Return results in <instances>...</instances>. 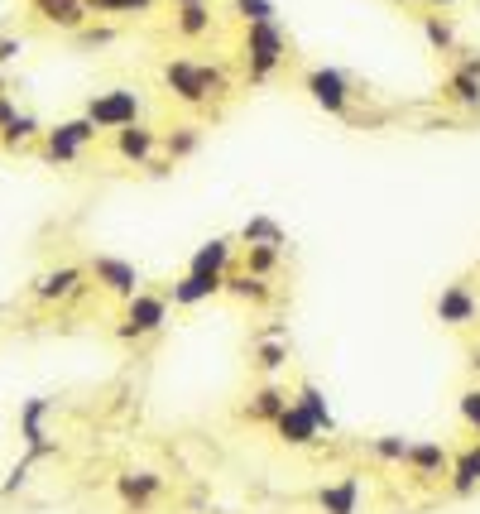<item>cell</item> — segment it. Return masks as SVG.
Instances as JSON below:
<instances>
[{
    "label": "cell",
    "mask_w": 480,
    "mask_h": 514,
    "mask_svg": "<svg viewBox=\"0 0 480 514\" xmlns=\"http://www.w3.org/2000/svg\"><path fill=\"white\" fill-rule=\"evenodd\" d=\"M408 447H413V442H404V438H380L375 442V452L389 457V462H408Z\"/></svg>",
    "instance_id": "cell-32"
},
{
    "label": "cell",
    "mask_w": 480,
    "mask_h": 514,
    "mask_svg": "<svg viewBox=\"0 0 480 514\" xmlns=\"http://www.w3.org/2000/svg\"><path fill=\"white\" fill-rule=\"evenodd\" d=\"M284 361H288V346H279V342L260 346V366H264V370H279Z\"/></svg>",
    "instance_id": "cell-33"
},
{
    "label": "cell",
    "mask_w": 480,
    "mask_h": 514,
    "mask_svg": "<svg viewBox=\"0 0 480 514\" xmlns=\"http://www.w3.org/2000/svg\"><path fill=\"white\" fill-rule=\"evenodd\" d=\"M423 34H428L432 49H452V25H442V20H423Z\"/></svg>",
    "instance_id": "cell-31"
},
{
    "label": "cell",
    "mask_w": 480,
    "mask_h": 514,
    "mask_svg": "<svg viewBox=\"0 0 480 514\" xmlns=\"http://www.w3.org/2000/svg\"><path fill=\"white\" fill-rule=\"evenodd\" d=\"M408 466H413V471H423V476H442V471H447V447H437V442H418V447H408Z\"/></svg>",
    "instance_id": "cell-16"
},
{
    "label": "cell",
    "mask_w": 480,
    "mask_h": 514,
    "mask_svg": "<svg viewBox=\"0 0 480 514\" xmlns=\"http://www.w3.org/2000/svg\"><path fill=\"white\" fill-rule=\"evenodd\" d=\"M15 116H20V106H15L10 97H0V130H5L10 121H15Z\"/></svg>",
    "instance_id": "cell-35"
},
{
    "label": "cell",
    "mask_w": 480,
    "mask_h": 514,
    "mask_svg": "<svg viewBox=\"0 0 480 514\" xmlns=\"http://www.w3.org/2000/svg\"><path fill=\"white\" fill-rule=\"evenodd\" d=\"M476 370H480V351H476Z\"/></svg>",
    "instance_id": "cell-39"
},
{
    "label": "cell",
    "mask_w": 480,
    "mask_h": 514,
    "mask_svg": "<svg viewBox=\"0 0 480 514\" xmlns=\"http://www.w3.org/2000/svg\"><path fill=\"white\" fill-rule=\"evenodd\" d=\"M274 428H279V438L284 442H293V447H308V442H317V418L308 414V409H298V404H288L284 414L274 418Z\"/></svg>",
    "instance_id": "cell-13"
},
{
    "label": "cell",
    "mask_w": 480,
    "mask_h": 514,
    "mask_svg": "<svg viewBox=\"0 0 480 514\" xmlns=\"http://www.w3.org/2000/svg\"><path fill=\"white\" fill-rule=\"evenodd\" d=\"M154 0H87L92 15H130V10H149Z\"/></svg>",
    "instance_id": "cell-27"
},
{
    "label": "cell",
    "mask_w": 480,
    "mask_h": 514,
    "mask_svg": "<svg viewBox=\"0 0 480 514\" xmlns=\"http://www.w3.org/2000/svg\"><path fill=\"white\" fill-rule=\"evenodd\" d=\"M15 53H20V44H15V39H0V63H10Z\"/></svg>",
    "instance_id": "cell-36"
},
{
    "label": "cell",
    "mask_w": 480,
    "mask_h": 514,
    "mask_svg": "<svg viewBox=\"0 0 480 514\" xmlns=\"http://www.w3.org/2000/svg\"><path fill=\"white\" fill-rule=\"evenodd\" d=\"M144 111L140 92H130V87H116V92H96L87 101V121L96 130H125V125H135Z\"/></svg>",
    "instance_id": "cell-3"
},
{
    "label": "cell",
    "mask_w": 480,
    "mask_h": 514,
    "mask_svg": "<svg viewBox=\"0 0 480 514\" xmlns=\"http://www.w3.org/2000/svg\"><path fill=\"white\" fill-rule=\"evenodd\" d=\"M356 495H360L356 481H341V486L322 490V510L327 514H356Z\"/></svg>",
    "instance_id": "cell-19"
},
{
    "label": "cell",
    "mask_w": 480,
    "mask_h": 514,
    "mask_svg": "<svg viewBox=\"0 0 480 514\" xmlns=\"http://www.w3.org/2000/svg\"><path fill=\"white\" fill-rule=\"evenodd\" d=\"M461 418H466L471 428H480V390H466V394H461Z\"/></svg>",
    "instance_id": "cell-34"
},
{
    "label": "cell",
    "mask_w": 480,
    "mask_h": 514,
    "mask_svg": "<svg viewBox=\"0 0 480 514\" xmlns=\"http://www.w3.org/2000/svg\"><path fill=\"white\" fill-rule=\"evenodd\" d=\"M288 404H293V399H288L284 390H274V385H269V390H260L255 394V404H250V414L255 418H279L288 409Z\"/></svg>",
    "instance_id": "cell-20"
},
{
    "label": "cell",
    "mask_w": 480,
    "mask_h": 514,
    "mask_svg": "<svg viewBox=\"0 0 480 514\" xmlns=\"http://www.w3.org/2000/svg\"><path fill=\"white\" fill-rule=\"evenodd\" d=\"M216 294H226V279H216V274H183L178 284H173V303L178 308H192V303H207V298H216Z\"/></svg>",
    "instance_id": "cell-10"
},
{
    "label": "cell",
    "mask_w": 480,
    "mask_h": 514,
    "mask_svg": "<svg viewBox=\"0 0 480 514\" xmlns=\"http://www.w3.org/2000/svg\"><path fill=\"white\" fill-rule=\"evenodd\" d=\"M284 53H288V39L279 25H250L245 29V68H250L255 82H264V77L274 73V68L284 63Z\"/></svg>",
    "instance_id": "cell-2"
},
{
    "label": "cell",
    "mask_w": 480,
    "mask_h": 514,
    "mask_svg": "<svg viewBox=\"0 0 480 514\" xmlns=\"http://www.w3.org/2000/svg\"><path fill=\"white\" fill-rule=\"evenodd\" d=\"M44 414H48V404H44V399H34V404H24V414H20L24 442H34V447L44 442V428H39V423H44Z\"/></svg>",
    "instance_id": "cell-23"
},
{
    "label": "cell",
    "mask_w": 480,
    "mask_h": 514,
    "mask_svg": "<svg viewBox=\"0 0 480 514\" xmlns=\"http://www.w3.org/2000/svg\"><path fill=\"white\" fill-rule=\"evenodd\" d=\"M154 149H159V135H154L149 125L135 121V125H125V130H116V154L125 164H149Z\"/></svg>",
    "instance_id": "cell-8"
},
{
    "label": "cell",
    "mask_w": 480,
    "mask_h": 514,
    "mask_svg": "<svg viewBox=\"0 0 480 514\" xmlns=\"http://www.w3.org/2000/svg\"><path fill=\"white\" fill-rule=\"evenodd\" d=\"M164 82H168V92L178 101H188V106L226 92V77L216 73V68H207V63H192V58H173L164 68Z\"/></svg>",
    "instance_id": "cell-1"
},
{
    "label": "cell",
    "mask_w": 480,
    "mask_h": 514,
    "mask_svg": "<svg viewBox=\"0 0 480 514\" xmlns=\"http://www.w3.org/2000/svg\"><path fill=\"white\" fill-rule=\"evenodd\" d=\"M154 490H159V476H120V495L125 500H144Z\"/></svg>",
    "instance_id": "cell-28"
},
{
    "label": "cell",
    "mask_w": 480,
    "mask_h": 514,
    "mask_svg": "<svg viewBox=\"0 0 480 514\" xmlns=\"http://www.w3.org/2000/svg\"><path fill=\"white\" fill-rule=\"evenodd\" d=\"M192 149H197V130H192V125H178V135H168V154L183 159V154H192Z\"/></svg>",
    "instance_id": "cell-29"
},
{
    "label": "cell",
    "mask_w": 480,
    "mask_h": 514,
    "mask_svg": "<svg viewBox=\"0 0 480 514\" xmlns=\"http://www.w3.org/2000/svg\"><path fill=\"white\" fill-rule=\"evenodd\" d=\"M178 34H188V39H197V34H207L212 29V5L207 0H192V5H178Z\"/></svg>",
    "instance_id": "cell-15"
},
{
    "label": "cell",
    "mask_w": 480,
    "mask_h": 514,
    "mask_svg": "<svg viewBox=\"0 0 480 514\" xmlns=\"http://www.w3.org/2000/svg\"><path fill=\"white\" fill-rule=\"evenodd\" d=\"M226 294H236V298H245V303H264L269 298V289H264V279L260 274H226Z\"/></svg>",
    "instance_id": "cell-18"
},
{
    "label": "cell",
    "mask_w": 480,
    "mask_h": 514,
    "mask_svg": "<svg viewBox=\"0 0 480 514\" xmlns=\"http://www.w3.org/2000/svg\"><path fill=\"white\" fill-rule=\"evenodd\" d=\"M452 486L466 495V490H476L480 486V442H471L461 457H456V466H452Z\"/></svg>",
    "instance_id": "cell-17"
},
{
    "label": "cell",
    "mask_w": 480,
    "mask_h": 514,
    "mask_svg": "<svg viewBox=\"0 0 480 514\" xmlns=\"http://www.w3.org/2000/svg\"><path fill=\"white\" fill-rule=\"evenodd\" d=\"M168 322V298L164 294H135L130 303H125V318H120V337L125 342H140V337H149V332H159Z\"/></svg>",
    "instance_id": "cell-4"
},
{
    "label": "cell",
    "mask_w": 480,
    "mask_h": 514,
    "mask_svg": "<svg viewBox=\"0 0 480 514\" xmlns=\"http://www.w3.org/2000/svg\"><path fill=\"white\" fill-rule=\"evenodd\" d=\"M274 255H279V250H274V245H250V274H269L274 270Z\"/></svg>",
    "instance_id": "cell-30"
},
{
    "label": "cell",
    "mask_w": 480,
    "mask_h": 514,
    "mask_svg": "<svg viewBox=\"0 0 480 514\" xmlns=\"http://www.w3.org/2000/svg\"><path fill=\"white\" fill-rule=\"evenodd\" d=\"M231 255H236V245L226 241V236H216V241L197 245V255L188 260L192 274H216V279H226V270H231Z\"/></svg>",
    "instance_id": "cell-11"
},
{
    "label": "cell",
    "mask_w": 480,
    "mask_h": 514,
    "mask_svg": "<svg viewBox=\"0 0 480 514\" xmlns=\"http://www.w3.org/2000/svg\"><path fill=\"white\" fill-rule=\"evenodd\" d=\"M303 87H308V97L327 111V116H346V106H351V82L346 73H336V68H312L303 77Z\"/></svg>",
    "instance_id": "cell-6"
},
{
    "label": "cell",
    "mask_w": 480,
    "mask_h": 514,
    "mask_svg": "<svg viewBox=\"0 0 480 514\" xmlns=\"http://www.w3.org/2000/svg\"><path fill=\"white\" fill-rule=\"evenodd\" d=\"M34 135H44V130H39V121H34V116H24V111L5 125V130H0V140H5V145H24V140H34Z\"/></svg>",
    "instance_id": "cell-25"
},
{
    "label": "cell",
    "mask_w": 480,
    "mask_h": 514,
    "mask_svg": "<svg viewBox=\"0 0 480 514\" xmlns=\"http://www.w3.org/2000/svg\"><path fill=\"white\" fill-rule=\"evenodd\" d=\"M34 10L58 29H87V20H92L87 0H34Z\"/></svg>",
    "instance_id": "cell-12"
},
{
    "label": "cell",
    "mask_w": 480,
    "mask_h": 514,
    "mask_svg": "<svg viewBox=\"0 0 480 514\" xmlns=\"http://www.w3.org/2000/svg\"><path fill=\"white\" fill-rule=\"evenodd\" d=\"M452 97L461 101V106H480V73L476 68H461V73H456Z\"/></svg>",
    "instance_id": "cell-24"
},
{
    "label": "cell",
    "mask_w": 480,
    "mask_h": 514,
    "mask_svg": "<svg viewBox=\"0 0 480 514\" xmlns=\"http://www.w3.org/2000/svg\"><path fill=\"white\" fill-rule=\"evenodd\" d=\"M173 5H192V0H173Z\"/></svg>",
    "instance_id": "cell-38"
},
{
    "label": "cell",
    "mask_w": 480,
    "mask_h": 514,
    "mask_svg": "<svg viewBox=\"0 0 480 514\" xmlns=\"http://www.w3.org/2000/svg\"><path fill=\"white\" fill-rule=\"evenodd\" d=\"M293 404H298V409H308V414L317 418V428H327V433H332V409L322 404V394H317V385H303Z\"/></svg>",
    "instance_id": "cell-21"
},
{
    "label": "cell",
    "mask_w": 480,
    "mask_h": 514,
    "mask_svg": "<svg viewBox=\"0 0 480 514\" xmlns=\"http://www.w3.org/2000/svg\"><path fill=\"white\" fill-rule=\"evenodd\" d=\"M240 236H245V245H274V250H279V241H284V236H279V226H274L269 217L245 221V231H240Z\"/></svg>",
    "instance_id": "cell-22"
},
{
    "label": "cell",
    "mask_w": 480,
    "mask_h": 514,
    "mask_svg": "<svg viewBox=\"0 0 480 514\" xmlns=\"http://www.w3.org/2000/svg\"><path fill=\"white\" fill-rule=\"evenodd\" d=\"M96 140V125L82 116V121H63L44 130V154L53 164H72V159H82V149Z\"/></svg>",
    "instance_id": "cell-5"
},
{
    "label": "cell",
    "mask_w": 480,
    "mask_h": 514,
    "mask_svg": "<svg viewBox=\"0 0 480 514\" xmlns=\"http://www.w3.org/2000/svg\"><path fill=\"white\" fill-rule=\"evenodd\" d=\"M82 289V270H72V265H63V270H48L39 284H34V298L39 303H63V298H72Z\"/></svg>",
    "instance_id": "cell-14"
},
{
    "label": "cell",
    "mask_w": 480,
    "mask_h": 514,
    "mask_svg": "<svg viewBox=\"0 0 480 514\" xmlns=\"http://www.w3.org/2000/svg\"><path fill=\"white\" fill-rule=\"evenodd\" d=\"M432 5H456V0H432Z\"/></svg>",
    "instance_id": "cell-37"
},
{
    "label": "cell",
    "mask_w": 480,
    "mask_h": 514,
    "mask_svg": "<svg viewBox=\"0 0 480 514\" xmlns=\"http://www.w3.org/2000/svg\"><path fill=\"white\" fill-rule=\"evenodd\" d=\"M476 313H480V303L466 284H452V289H442V298H437V318L447 322V327H466V322H476Z\"/></svg>",
    "instance_id": "cell-9"
},
{
    "label": "cell",
    "mask_w": 480,
    "mask_h": 514,
    "mask_svg": "<svg viewBox=\"0 0 480 514\" xmlns=\"http://www.w3.org/2000/svg\"><path fill=\"white\" fill-rule=\"evenodd\" d=\"M92 279L106 289V294L125 298V303L140 294V270H135L130 260H116V255H96V260H92Z\"/></svg>",
    "instance_id": "cell-7"
},
{
    "label": "cell",
    "mask_w": 480,
    "mask_h": 514,
    "mask_svg": "<svg viewBox=\"0 0 480 514\" xmlns=\"http://www.w3.org/2000/svg\"><path fill=\"white\" fill-rule=\"evenodd\" d=\"M236 15L245 25H274V0H236Z\"/></svg>",
    "instance_id": "cell-26"
}]
</instances>
